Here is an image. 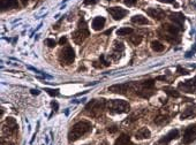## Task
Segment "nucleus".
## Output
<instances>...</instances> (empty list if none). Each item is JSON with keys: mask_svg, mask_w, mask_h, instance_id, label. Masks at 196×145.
Wrapping results in <instances>:
<instances>
[{"mask_svg": "<svg viewBox=\"0 0 196 145\" xmlns=\"http://www.w3.org/2000/svg\"><path fill=\"white\" fill-rule=\"evenodd\" d=\"M92 125L89 121H80L72 127V129L68 132V140L71 142H75L82 136L87 135L91 130Z\"/></svg>", "mask_w": 196, "mask_h": 145, "instance_id": "nucleus-1", "label": "nucleus"}, {"mask_svg": "<svg viewBox=\"0 0 196 145\" xmlns=\"http://www.w3.org/2000/svg\"><path fill=\"white\" fill-rule=\"evenodd\" d=\"M134 90L136 91V95L143 97V98H150L153 95L155 91V82L152 80H148L141 82L139 84H134Z\"/></svg>", "mask_w": 196, "mask_h": 145, "instance_id": "nucleus-2", "label": "nucleus"}, {"mask_svg": "<svg viewBox=\"0 0 196 145\" xmlns=\"http://www.w3.org/2000/svg\"><path fill=\"white\" fill-rule=\"evenodd\" d=\"M106 108L110 113H113V114H122V113L129 112L131 105L126 100L114 99L106 103Z\"/></svg>", "mask_w": 196, "mask_h": 145, "instance_id": "nucleus-3", "label": "nucleus"}, {"mask_svg": "<svg viewBox=\"0 0 196 145\" xmlns=\"http://www.w3.org/2000/svg\"><path fill=\"white\" fill-rule=\"evenodd\" d=\"M105 108H106L105 99H94L87 105L86 111L90 116L98 118V116H101L103 114V112H104Z\"/></svg>", "mask_w": 196, "mask_h": 145, "instance_id": "nucleus-4", "label": "nucleus"}, {"mask_svg": "<svg viewBox=\"0 0 196 145\" xmlns=\"http://www.w3.org/2000/svg\"><path fill=\"white\" fill-rule=\"evenodd\" d=\"M75 59V52L71 46H67L59 53V60L62 65H71Z\"/></svg>", "mask_w": 196, "mask_h": 145, "instance_id": "nucleus-5", "label": "nucleus"}, {"mask_svg": "<svg viewBox=\"0 0 196 145\" xmlns=\"http://www.w3.org/2000/svg\"><path fill=\"white\" fill-rule=\"evenodd\" d=\"M89 35H90V32L87 28H79L77 30L73 32L72 37H73V40L76 44H82L89 37Z\"/></svg>", "mask_w": 196, "mask_h": 145, "instance_id": "nucleus-6", "label": "nucleus"}, {"mask_svg": "<svg viewBox=\"0 0 196 145\" xmlns=\"http://www.w3.org/2000/svg\"><path fill=\"white\" fill-rule=\"evenodd\" d=\"M17 130V123H16L15 119L13 118H7L5 123L2 125V131L5 132V135H13Z\"/></svg>", "mask_w": 196, "mask_h": 145, "instance_id": "nucleus-7", "label": "nucleus"}, {"mask_svg": "<svg viewBox=\"0 0 196 145\" xmlns=\"http://www.w3.org/2000/svg\"><path fill=\"white\" fill-rule=\"evenodd\" d=\"M196 138V125H191L187 127L183 134V138H182V143L183 144H190L193 140Z\"/></svg>", "mask_w": 196, "mask_h": 145, "instance_id": "nucleus-8", "label": "nucleus"}, {"mask_svg": "<svg viewBox=\"0 0 196 145\" xmlns=\"http://www.w3.org/2000/svg\"><path fill=\"white\" fill-rule=\"evenodd\" d=\"M134 84H135V83L129 82V83H124V84L112 85V86L109 88V91H110V92H113V93H126L128 90L134 89Z\"/></svg>", "mask_w": 196, "mask_h": 145, "instance_id": "nucleus-9", "label": "nucleus"}, {"mask_svg": "<svg viewBox=\"0 0 196 145\" xmlns=\"http://www.w3.org/2000/svg\"><path fill=\"white\" fill-rule=\"evenodd\" d=\"M179 89L182 90L183 92H187V93H194L196 91V77L186 81L183 83H180L179 84Z\"/></svg>", "mask_w": 196, "mask_h": 145, "instance_id": "nucleus-10", "label": "nucleus"}, {"mask_svg": "<svg viewBox=\"0 0 196 145\" xmlns=\"http://www.w3.org/2000/svg\"><path fill=\"white\" fill-rule=\"evenodd\" d=\"M109 13L116 21L121 20L127 15V10L121 8V7H111V8H109Z\"/></svg>", "mask_w": 196, "mask_h": 145, "instance_id": "nucleus-11", "label": "nucleus"}, {"mask_svg": "<svg viewBox=\"0 0 196 145\" xmlns=\"http://www.w3.org/2000/svg\"><path fill=\"white\" fill-rule=\"evenodd\" d=\"M179 137V130H176V129H174V130H171L167 135H165L163 138H161L159 142H158V144H161V145H166V144H168L171 140H176Z\"/></svg>", "mask_w": 196, "mask_h": 145, "instance_id": "nucleus-12", "label": "nucleus"}, {"mask_svg": "<svg viewBox=\"0 0 196 145\" xmlns=\"http://www.w3.org/2000/svg\"><path fill=\"white\" fill-rule=\"evenodd\" d=\"M91 25H92V29L95 31L102 30V29L104 28V25H105V19H104L103 16H97V17L94 19Z\"/></svg>", "mask_w": 196, "mask_h": 145, "instance_id": "nucleus-13", "label": "nucleus"}, {"mask_svg": "<svg viewBox=\"0 0 196 145\" xmlns=\"http://www.w3.org/2000/svg\"><path fill=\"white\" fill-rule=\"evenodd\" d=\"M12 8H19L17 0H1V10L12 9Z\"/></svg>", "mask_w": 196, "mask_h": 145, "instance_id": "nucleus-14", "label": "nucleus"}, {"mask_svg": "<svg viewBox=\"0 0 196 145\" xmlns=\"http://www.w3.org/2000/svg\"><path fill=\"white\" fill-rule=\"evenodd\" d=\"M150 136L151 132L148 128H141L140 130H137V132L135 134L136 140H146V138L148 140V138H150Z\"/></svg>", "mask_w": 196, "mask_h": 145, "instance_id": "nucleus-15", "label": "nucleus"}, {"mask_svg": "<svg viewBox=\"0 0 196 145\" xmlns=\"http://www.w3.org/2000/svg\"><path fill=\"white\" fill-rule=\"evenodd\" d=\"M146 13H148V15L153 17L155 20H161L164 17V13L157 8H149V9H146Z\"/></svg>", "mask_w": 196, "mask_h": 145, "instance_id": "nucleus-16", "label": "nucleus"}, {"mask_svg": "<svg viewBox=\"0 0 196 145\" xmlns=\"http://www.w3.org/2000/svg\"><path fill=\"white\" fill-rule=\"evenodd\" d=\"M163 30L166 31V34L172 36H176L180 31V28H178L173 24H164L163 25Z\"/></svg>", "mask_w": 196, "mask_h": 145, "instance_id": "nucleus-17", "label": "nucleus"}, {"mask_svg": "<svg viewBox=\"0 0 196 145\" xmlns=\"http://www.w3.org/2000/svg\"><path fill=\"white\" fill-rule=\"evenodd\" d=\"M170 19H171V21H173L176 24L181 27L182 22L185 21V16H183V14H181V13H174V14H171V15H170Z\"/></svg>", "mask_w": 196, "mask_h": 145, "instance_id": "nucleus-18", "label": "nucleus"}, {"mask_svg": "<svg viewBox=\"0 0 196 145\" xmlns=\"http://www.w3.org/2000/svg\"><path fill=\"white\" fill-rule=\"evenodd\" d=\"M131 22L139 25H143V24H148L149 21L146 20V17H144L143 15H135L131 17Z\"/></svg>", "mask_w": 196, "mask_h": 145, "instance_id": "nucleus-19", "label": "nucleus"}, {"mask_svg": "<svg viewBox=\"0 0 196 145\" xmlns=\"http://www.w3.org/2000/svg\"><path fill=\"white\" fill-rule=\"evenodd\" d=\"M131 144V138L128 135H121L118 140H116L114 145H129Z\"/></svg>", "mask_w": 196, "mask_h": 145, "instance_id": "nucleus-20", "label": "nucleus"}, {"mask_svg": "<svg viewBox=\"0 0 196 145\" xmlns=\"http://www.w3.org/2000/svg\"><path fill=\"white\" fill-rule=\"evenodd\" d=\"M151 49L155 52H163L165 50V45H163L158 40H153V42H151Z\"/></svg>", "mask_w": 196, "mask_h": 145, "instance_id": "nucleus-21", "label": "nucleus"}, {"mask_svg": "<svg viewBox=\"0 0 196 145\" xmlns=\"http://www.w3.org/2000/svg\"><path fill=\"white\" fill-rule=\"evenodd\" d=\"M194 111L195 110H194L193 107H188V108H186L185 112L181 114V120H185V119H188V118H191L193 115H195L196 113Z\"/></svg>", "mask_w": 196, "mask_h": 145, "instance_id": "nucleus-22", "label": "nucleus"}, {"mask_svg": "<svg viewBox=\"0 0 196 145\" xmlns=\"http://www.w3.org/2000/svg\"><path fill=\"white\" fill-rule=\"evenodd\" d=\"M143 40V36L141 35H134V36H131L129 38V42H131L133 45H140Z\"/></svg>", "mask_w": 196, "mask_h": 145, "instance_id": "nucleus-23", "label": "nucleus"}, {"mask_svg": "<svg viewBox=\"0 0 196 145\" xmlns=\"http://www.w3.org/2000/svg\"><path fill=\"white\" fill-rule=\"evenodd\" d=\"M131 34H133L131 28H121L119 30H116V35L118 36H128Z\"/></svg>", "mask_w": 196, "mask_h": 145, "instance_id": "nucleus-24", "label": "nucleus"}, {"mask_svg": "<svg viewBox=\"0 0 196 145\" xmlns=\"http://www.w3.org/2000/svg\"><path fill=\"white\" fill-rule=\"evenodd\" d=\"M164 91H165V92L168 96H171V97H174V98H179V97H180L179 92H178L176 89H173V88H164Z\"/></svg>", "mask_w": 196, "mask_h": 145, "instance_id": "nucleus-25", "label": "nucleus"}, {"mask_svg": "<svg viewBox=\"0 0 196 145\" xmlns=\"http://www.w3.org/2000/svg\"><path fill=\"white\" fill-rule=\"evenodd\" d=\"M45 91L51 96V97H57V96H59V90H58V89H49V88H45Z\"/></svg>", "mask_w": 196, "mask_h": 145, "instance_id": "nucleus-26", "label": "nucleus"}, {"mask_svg": "<svg viewBox=\"0 0 196 145\" xmlns=\"http://www.w3.org/2000/svg\"><path fill=\"white\" fill-rule=\"evenodd\" d=\"M45 44L49 47H54L55 45H57V43H55L54 39H51V38H47V39H45Z\"/></svg>", "mask_w": 196, "mask_h": 145, "instance_id": "nucleus-27", "label": "nucleus"}, {"mask_svg": "<svg viewBox=\"0 0 196 145\" xmlns=\"http://www.w3.org/2000/svg\"><path fill=\"white\" fill-rule=\"evenodd\" d=\"M164 122H166V118H164V116H159V118H157L156 120H155V123H156V125H161V123H164Z\"/></svg>", "mask_w": 196, "mask_h": 145, "instance_id": "nucleus-28", "label": "nucleus"}, {"mask_svg": "<svg viewBox=\"0 0 196 145\" xmlns=\"http://www.w3.org/2000/svg\"><path fill=\"white\" fill-rule=\"evenodd\" d=\"M136 1H137V0H125L124 2H125V5L127 6H133L136 4Z\"/></svg>", "mask_w": 196, "mask_h": 145, "instance_id": "nucleus-29", "label": "nucleus"}, {"mask_svg": "<svg viewBox=\"0 0 196 145\" xmlns=\"http://www.w3.org/2000/svg\"><path fill=\"white\" fill-rule=\"evenodd\" d=\"M99 0H86L84 2H86L87 5H94V4H97Z\"/></svg>", "mask_w": 196, "mask_h": 145, "instance_id": "nucleus-30", "label": "nucleus"}, {"mask_svg": "<svg viewBox=\"0 0 196 145\" xmlns=\"http://www.w3.org/2000/svg\"><path fill=\"white\" fill-rule=\"evenodd\" d=\"M67 43V38L66 37H61L60 40H59V45H65Z\"/></svg>", "mask_w": 196, "mask_h": 145, "instance_id": "nucleus-31", "label": "nucleus"}, {"mask_svg": "<svg viewBox=\"0 0 196 145\" xmlns=\"http://www.w3.org/2000/svg\"><path fill=\"white\" fill-rule=\"evenodd\" d=\"M178 71H179V74H181V75H186V74H188V71H187L186 69H181L180 67L178 68Z\"/></svg>", "mask_w": 196, "mask_h": 145, "instance_id": "nucleus-32", "label": "nucleus"}, {"mask_svg": "<svg viewBox=\"0 0 196 145\" xmlns=\"http://www.w3.org/2000/svg\"><path fill=\"white\" fill-rule=\"evenodd\" d=\"M101 61L104 63V66H106V67H107V66H110V62H107V61L104 60V55H102L101 56Z\"/></svg>", "mask_w": 196, "mask_h": 145, "instance_id": "nucleus-33", "label": "nucleus"}, {"mask_svg": "<svg viewBox=\"0 0 196 145\" xmlns=\"http://www.w3.org/2000/svg\"><path fill=\"white\" fill-rule=\"evenodd\" d=\"M116 127H114V125H113V127H109V131H110V132H112V134H113V132H116Z\"/></svg>", "mask_w": 196, "mask_h": 145, "instance_id": "nucleus-34", "label": "nucleus"}, {"mask_svg": "<svg viewBox=\"0 0 196 145\" xmlns=\"http://www.w3.org/2000/svg\"><path fill=\"white\" fill-rule=\"evenodd\" d=\"M158 1L165 2V4H172V2H174V0H158Z\"/></svg>", "mask_w": 196, "mask_h": 145, "instance_id": "nucleus-35", "label": "nucleus"}, {"mask_svg": "<svg viewBox=\"0 0 196 145\" xmlns=\"http://www.w3.org/2000/svg\"><path fill=\"white\" fill-rule=\"evenodd\" d=\"M30 92H31V95H39V91L38 90H35V89H32V90H30Z\"/></svg>", "mask_w": 196, "mask_h": 145, "instance_id": "nucleus-36", "label": "nucleus"}, {"mask_svg": "<svg viewBox=\"0 0 196 145\" xmlns=\"http://www.w3.org/2000/svg\"><path fill=\"white\" fill-rule=\"evenodd\" d=\"M51 105H52V107H53V110H54V111L58 110V104H57V103L52 101V104H51Z\"/></svg>", "mask_w": 196, "mask_h": 145, "instance_id": "nucleus-37", "label": "nucleus"}, {"mask_svg": "<svg viewBox=\"0 0 196 145\" xmlns=\"http://www.w3.org/2000/svg\"><path fill=\"white\" fill-rule=\"evenodd\" d=\"M156 80L157 81H165L166 77L165 76H158V77H156Z\"/></svg>", "mask_w": 196, "mask_h": 145, "instance_id": "nucleus-38", "label": "nucleus"}, {"mask_svg": "<svg viewBox=\"0 0 196 145\" xmlns=\"http://www.w3.org/2000/svg\"><path fill=\"white\" fill-rule=\"evenodd\" d=\"M99 62H97V61H95L94 62V67H96V68H102V65H98Z\"/></svg>", "mask_w": 196, "mask_h": 145, "instance_id": "nucleus-39", "label": "nucleus"}, {"mask_svg": "<svg viewBox=\"0 0 196 145\" xmlns=\"http://www.w3.org/2000/svg\"><path fill=\"white\" fill-rule=\"evenodd\" d=\"M21 1H22V5L27 6V5H28V1H29V0H21Z\"/></svg>", "mask_w": 196, "mask_h": 145, "instance_id": "nucleus-40", "label": "nucleus"}, {"mask_svg": "<svg viewBox=\"0 0 196 145\" xmlns=\"http://www.w3.org/2000/svg\"><path fill=\"white\" fill-rule=\"evenodd\" d=\"M112 30H113V28H111L110 30H107V31H106V32H105V35H110L111 32H112Z\"/></svg>", "mask_w": 196, "mask_h": 145, "instance_id": "nucleus-41", "label": "nucleus"}, {"mask_svg": "<svg viewBox=\"0 0 196 145\" xmlns=\"http://www.w3.org/2000/svg\"><path fill=\"white\" fill-rule=\"evenodd\" d=\"M99 145H109V144H107V142H103V143H102V144H99Z\"/></svg>", "mask_w": 196, "mask_h": 145, "instance_id": "nucleus-42", "label": "nucleus"}, {"mask_svg": "<svg viewBox=\"0 0 196 145\" xmlns=\"http://www.w3.org/2000/svg\"><path fill=\"white\" fill-rule=\"evenodd\" d=\"M10 145H14V144H10Z\"/></svg>", "mask_w": 196, "mask_h": 145, "instance_id": "nucleus-43", "label": "nucleus"}]
</instances>
